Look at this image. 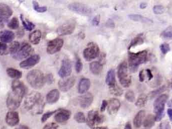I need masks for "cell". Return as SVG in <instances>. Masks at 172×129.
Instances as JSON below:
<instances>
[{
    "instance_id": "1",
    "label": "cell",
    "mask_w": 172,
    "mask_h": 129,
    "mask_svg": "<svg viewBox=\"0 0 172 129\" xmlns=\"http://www.w3.org/2000/svg\"><path fill=\"white\" fill-rule=\"evenodd\" d=\"M26 91V88L22 82L17 80L13 81L11 90L9 93L6 101L7 107L10 110H15L19 107Z\"/></svg>"
},
{
    "instance_id": "2",
    "label": "cell",
    "mask_w": 172,
    "mask_h": 129,
    "mask_svg": "<svg viewBox=\"0 0 172 129\" xmlns=\"http://www.w3.org/2000/svg\"><path fill=\"white\" fill-rule=\"evenodd\" d=\"M45 102L41 95L37 92H32L26 97L24 102V107L33 115H39L43 112Z\"/></svg>"
},
{
    "instance_id": "3",
    "label": "cell",
    "mask_w": 172,
    "mask_h": 129,
    "mask_svg": "<svg viewBox=\"0 0 172 129\" xmlns=\"http://www.w3.org/2000/svg\"><path fill=\"white\" fill-rule=\"evenodd\" d=\"M148 52L142 50L136 53L130 52L128 55V64L130 71L132 73L136 72L139 66L146 63L148 61Z\"/></svg>"
},
{
    "instance_id": "4",
    "label": "cell",
    "mask_w": 172,
    "mask_h": 129,
    "mask_svg": "<svg viewBox=\"0 0 172 129\" xmlns=\"http://www.w3.org/2000/svg\"><path fill=\"white\" fill-rule=\"evenodd\" d=\"M26 79L29 84L36 89L42 88L45 83V76L39 70L30 71L27 75Z\"/></svg>"
},
{
    "instance_id": "5",
    "label": "cell",
    "mask_w": 172,
    "mask_h": 129,
    "mask_svg": "<svg viewBox=\"0 0 172 129\" xmlns=\"http://www.w3.org/2000/svg\"><path fill=\"white\" fill-rule=\"evenodd\" d=\"M168 99V96L167 94H163L158 97L154 102L153 107L156 122H160L164 117L165 107Z\"/></svg>"
},
{
    "instance_id": "6",
    "label": "cell",
    "mask_w": 172,
    "mask_h": 129,
    "mask_svg": "<svg viewBox=\"0 0 172 129\" xmlns=\"http://www.w3.org/2000/svg\"><path fill=\"white\" fill-rule=\"evenodd\" d=\"M117 76L119 82L125 88L130 87L131 83V78L128 73V68L125 61L121 62L117 68Z\"/></svg>"
},
{
    "instance_id": "7",
    "label": "cell",
    "mask_w": 172,
    "mask_h": 129,
    "mask_svg": "<svg viewBox=\"0 0 172 129\" xmlns=\"http://www.w3.org/2000/svg\"><path fill=\"white\" fill-rule=\"evenodd\" d=\"M87 122L91 129H98L104 122V117L98 111L91 110L88 115Z\"/></svg>"
},
{
    "instance_id": "8",
    "label": "cell",
    "mask_w": 172,
    "mask_h": 129,
    "mask_svg": "<svg viewBox=\"0 0 172 129\" xmlns=\"http://www.w3.org/2000/svg\"><path fill=\"white\" fill-rule=\"evenodd\" d=\"M100 53V49L97 44L91 42L83 50V57L87 61H91L97 58Z\"/></svg>"
},
{
    "instance_id": "9",
    "label": "cell",
    "mask_w": 172,
    "mask_h": 129,
    "mask_svg": "<svg viewBox=\"0 0 172 129\" xmlns=\"http://www.w3.org/2000/svg\"><path fill=\"white\" fill-rule=\"evenodd\" d=\"M76 22L74 20H69L59 26L56 30V33L60 36L71 35L75 31Z\"/></svg>"
},
{
    "instance_id": "10",
    "label": "cell",
    "mask_w": 172,
    "mask_h": 129,
    "mask_svg": "<svg viewBox=\"0 0 172 129\" xmlns=\"http://www.w3.org/2000/svg\"><path fill=\"white\" fill-rule=\"evenodd\" d=\"M33 50L30 44L25 43L20 47L18 51L12 55V56L16 60L20 61L26 59L32 53Z\"/></svg>"
},
{
    "instance_id": "11",
    "label": "cell",
    "mask_w": 172,
    "mask_h": 129,
    "mask_svg": "<svg viewBox=\"0 0 172 129\" xmlns=\"http://www.w3.org/2000/svg\"><path fill=\"white\" fill-rule=\"evenodd\" d=\"M64 41L61 38H56L50 40L47 43L46 51L50 55L58 53L63 47Z\"/></svg>"
},
{
    "instance_id": "12",
    "label": "cell",
    "mask_w": 172,
    "mask_h": 129,
    "mask_svg": "<svg viewBox=\"0 0 172 129\" xmlns=\"http://www.w3.org/2000/svg\"><path fill=\"white\" fill-rule=\"evenodd\" d=\"M68 8L73 12L83 15H89L92 13V10L87 6L80 3H72L68 5Z\"/></svg>"
},
{
    "instance_id": "13",
    "label": "cell",
    "mask_w": 172,
    "mask_h": 129,
    "mask_svg": "<svg viewBox=\"0 0 172 129\" xmlns=\"http://www.w3.org/2000/svg\"><path fill=\"white\" fill-rule=\"evenodd\" d=\"M72 71V66L71 62L67 58L63 59L61 63L58 75L62 78H67L71 75Z\"/></svg>"
},
{
    "instance_id": "14",
    "label": "cell",
    "mask_w": 172,
    "mask_h": 129,
    "mask_svg": "<svg viewBox=\"0 0 172 129\" xmlns=\"http://www.w3.org/2000/svg\"><path fill=\"white\" fill-rule=\"evenodd\" d=\"M40 60V57L38 55H31L27 59L23 61L19 65L21 68L24 69H30L39 63Z\"/></svg>"
},
{
    "instance_id": "15",
    "label": "cell",
    "mask_w": 172,
    "mask_h": 129,
    "mask_svg": "<svg viewBox=\"0 0 172 129\" xmlns=\"http://www.w3.org/2000/svg\"><path fill=\"white\" fill-rule=\"evenodd\" d=\"M75 79L73 77L63 78V79L60 80L58 83L60 90L63 92L70 90L75 84Z\"/></svg>"
},
{
    "instance_id": "16",
    "label": "cell",
    "mask_w": 172,
    "mask_h": 129,
    "mask_svg": "<svg viewBox=\"0 0 172 129\" xmlns=\"http://www.w3.org/2000/svg\"><path fill=\"white\" fill-rule=\"evenodd\" d=\"M19 114L17 112L14 110H11L8 112L6 116V122L9 126L14 127L19 124Z\"/></svg>"
},
{
    "instance_id": "17",
    "label": "cell",
    "mask_w": 172,
    "mask_h": 129,
    "mask_svg": "<svg viewBox=\"0 0 172 129\" xmlns=\"http://www.w3.org/2000/svg\"><path fill=\"white\" fill-rule=\"evenodd\" d=\"M121 106L119 100L116 98H111L107 102V110L110 115H114L119 110Z\"/></svg>"
},
{
    "instance_id": "18",
    "label": "cell",
    "mask_w": 172,
    "mask_h": 129,
    "mask_svg": "<svg viewBox=\"0 0 172 129\" xmlns=\"http://www.w3.org/2000/svg\"><path fill=\"white\" fill-rule=\"evenodd\" d=\"M71 115V113L69 110H59L55 115V120L58 123H63L68 120Z\"/></svg>"
},
{
    "instance_id": "19",
    "label": "cell",
    "mask_w": 172,
    "mask_h": 129,
    "mask_svg": "<svg viewBox=\"0 0 172 129\" xmlns=\"http://www.w3.org/2000/svg\"><path fill=\"white\" fill-rule=\"evenodd\" d=\"M93 102V96L90 93H87L79 98V104L83 109H87L90 107Z\"/></svg>"
},
{
    "instance_id": "20",
    "label": "cell",
    "mask_w": 172,
    "mask_h": 129,
    "mask_svg": "<svg viewBox=\"0 0 172 129\" xmlns=\"http://www.w3.org/2000/svg\"><path fill=\"white\" fill-rule=\"evenodd\" d=\"M15 38L14 32L9 30H5L0 34V40L4 43H10Z\"/></svg>"
},
{
    "instance_id": "21",
    "label": "cell",
    "mask_w": 172,
    "mask_h": 129,
    "mask_svg": "<svg viewBox=\"0 0 172 129\" xmlns=\"http://www.w3.org/2000/svg\"><path fill=\"white\" fill-rule=\"evenodd\" d=\"M60 97V91L58 90H52L46 95V101L48 103L53 104L58 101Z\"/></svg>"
},
{
    "instance_id": "22",
    "label": "cell",
    "mask_w": 172,
    "mask_h": 129,
    "mask_svg": "<svg viewBox=\"0 0 172 129\" xmlns=\"http://www.w3.org/2000/svg\"><path fill=\"white\" fill-rule=\"evenodd\" d=\"M91 82L89 79L83 78L78 83V91L81 94L86 93L90 88Z\"/></svg>"
},
{
    "instance_id": "23",
    "label": "cell",
    "mask_w": 172,
    "mask_h": 129,
    "mask_svg": "<svg viewBox=\"0 0 172 129\" xmlns=\"http://www.w3.org/2000/svg\"><path fill=\"white\" fill-rule=\"evenodd\" d=\"M128 17L130 20L133 21L147 23V24H152L153 23L151 19L139 14H130L128 16Z\"/></svg>"
},
{
    "instance_id": "24",
    "label": "cell",
    "mask_w": 172,
    "mask_h": 129,
    "mask_svg": "<svg viewBox=\"0 0 172 129\" xmlns=\"http://www.w3.org/2000/svg\"><path fill=\"white\" fill-rule=\"evenodd\" d=\"M145 111L141 110L139 111L135 116L133 119V124L135 127L136 128H139L142 126V124H143V120L145 117Z\"/></svg>"
},
{
    "instance_id": "25",
    "label": "cell",
    "mask_w": 172,
    "mask_h": 129,
    "mask_svg": "<svg viewBox=\"0 0 172 129\" xmlns=\"http://www.w3.org/2000/svg\"><path fill=\"white\" fill-rule=\"evenodd\" d=\"M106 83L110 88L117 85L115 78V73L113 69L110 70L108 72L106 78Z\"/></svg>"
},
{
    "instance_id": "26",
    "label": "cell",
    "mask_w": 172,
    "mask_h": 129,
    "mask_svg": "<svg viewBox=\"0 0 172 129\" xmlns=\"http://www.w3.org/2000/svg\"><path fill=\"white\" fill-rule=\"evenodd\" d=\"M41 31L39 30H36L31 33L29 36V40L31 43L33 45H37L40 43L41 40Z\"/></svg>"
},
{
    "instance_id": "27",
    "label": "cell",
    "mask_w": 172,
    "mask_h": 129,
    "mask_svg": "<svg viewBox=\"0 0 172 129\" xmlns=\"http://www.w3.org/2000/svg\"><path fill=\"white\" fill-rule=\"evenodd\" d=\"M13 14V11L10 7L5 4L0 3V16L10 17Z\"/></svg>"
},
{
    "instance_id": "28",
    "label": "cell",
    "mask_w": 172,
    "mask_h": 129,
    "mask_svg": "<svg viewBox=\"0 0 172 129\" xmlns=\"http://www.w3.org/2000/svg\"><path fill=\"white\" fill-rule=\"evenodd\" d=\"M90 70L92 74L94 75H99L100 74L103 70L102 64L99 62L95 61L90 64Z\"/></svg>"
},
{
    "instance_id": "29",
    "label": "cell",
    "mask_w": 172,
    "mask_h": 129,
    "mask_svg": "<svg viewBox=\"0 0 172 129\" xmlns=\"http://www.w3.org/2000/svg\"><path fill=\"white\" fill-rule=\"evenodd\" d=\"M155 122L156 121H155V115L150 114L147 115L145 118L144 119L142 124L144 127L150 129L155 125Z\"/></svg>"
},
{
    "instance_id": "30",
    "label": "cell",
    "mask_w": 172,
    "mask_h": 129,
    "mask_svg": "<svg viewBox=\"0 0 172 129\" xmlns=\"http://www.w3.org/2000/svg\"><path fill=\"white\" fill-rule=\"evenodd\" d=\"M7 73L11 78L16 80L19 79L22 76V73L17 69L13 68H8L7 69Z\"/></svg>"
},
{
    "instance_id": "31",
    "label": "cell",
    "mask_w": 172,
    "mask_h": 129,
    "mask_svg": "<svg viewBox=\"0 0 172 129\" xmlns=\"http://www.w3.org/2000/svg\"><path fill=\"white\" fill-rule=\"evenodd\" d=\"M143 35L142 34H140L138 35L137 36H136L134 39L132 40L131 43H130V46H129V49L133 48V47H135L137 45H141L143 43Z\"/></svg>"
},
{
    "instance_id": "32",
    "label": "cell",
    "mask_w": 172,
    "mask_h": 129,
    "mask_svg": "<svg viewBox=\"0 0 172 129\" xmlns=\"http://www.w3.org/2000/svg\"><path fill=\"white\" fill-rule=\"evenodd\" d=\"M20 43H19L18 41H12L9 47V53H10L11 55H12L17 53L19 48H20Z\"/></svg>"
},
{
    "instance_id": "33",
    "label": "cell",
    "mask_w": 172,
    "mask_h": 129,
    "mask_svg": "<svg viewBox=\"0 0 172 129\" xmlns=\"http://www.w3.org/2000/svg\"><path fill=\"white\" fill-rule=\"evenodd\" d=\"M20 18L21 20L22 21V22L23 26L26 30L31 31L35 28V25L33 23L27 20H24L22 14L21 15Z\"/></svg>"
},
{
    "instance_id": "34",
    "label": "cell",
    "mask_w": 172,
    "mask_h": 129,
    "mask_svg": "<svg viewBox=\"0 0 172 129\" xmlns=\"http://www.w3.org/2000/svg\"><path fill=\"white\" fill-rule=\"evenodd\" d=\"M166 89V87L165 86H163L160 87V88H158L155 90L150 92L149 94L148 95V98H150V99L155 98V97H158V95L160 94L163 93L164 91H165Z\"/></svg>"
},
{
    "instance_id": "35",
    "label": "cell",
    "mask_w": 172,
    "mask_h": 129,
    "mask_svg": "<svg viewBox=\"0 0 172 129\" xmlns=\"http://www.w3.org/2000/svg\"><path fill=\"white\" fill-rule=\"evenodd\" d=\"M147 100H148V97H146L145 95H141L137 100V101L135 102V105L136 107H143L146 104Z\"/></svg>"
},
{
    "instance_id": "36",
    "label": "cell",
    "mask_w": 172,
    "mask_h": 129,
    "mask_svg": "<svg viewBox=\"0 0 172 129\" xmlns=\"http://www.w3.org/2000/svg\"><path fill=\"white\" fill-rule=\"evenodd\" d=\"M9 28L11 30H17L19 28V20L16 17H13L11 20L10 21L8 24Z\"/></svg>"
},
{
    "instance_id": "37",
    "label": "cell",
    "mask_w": 172,
    "mask_h": 129,
    "mask_svg": "<svg viewBox=\"0 0 172 129\" xmlns=\"http://www.w3.org/2000/svg\"><path fill=\"white\" fill-rule=\"evenodd\" d=\"M74 119L78 123H85L87 121L85 115L82 112H77V114L75 115Z\"/></svg>"
},
{
    "instance_id": "38",
    "label": "cell",
    "mask_w": 172,
    "mask_h": 129,
    "mask_svg": "<svg viewBox=\"0 0 172 129\" xmlns=\"http://www.w3.org/2000/svg\"><path fill=\"white\" fill-rule=\"evenodd\" d=\"M33 7L34 10L38 13H45L47 11V7L45 6L41 7L36 1H33Z\"/></svg>"
},
{
    "instance_id": "39",
    "label": "cell",
    "mask_w": 172,
    "mask_h": 129,
    "mask_svg": "<svg viewBox=\"0 0 172 129\" xmlns=\"http://www.w3.org/2000/svg\"><path fill=\"white\" fill-rule=\"evenodd\" d=\"M111 93L113 94L116 95V96H120L123 94V90L121 88H119L118 86L116 85L115 86H113L112 87L110 88Z\"/></svg>"
},
{
    "instance_id": "40",
    "label": "cell",
    "mask_w": 172,
    "mask_h": 129,
    "mask_svg": "<svg viewBox=\"0 0 172 129\" xmlns=\"http://www.w3.org/2000/svg\"><path fill=\"white\" fill-rule=\"evenodd\" d=\"M125 98L127 100L128 102H134L135 100V93L132 90L128 91L125 94Z\"/></svg>"
},
{
    "instance_id": "41",
    "label": "cell",
    "mask_w": 172,
    "mask_h": 129,
    "mask_svg": "<svg viewBox=\"0 0 172 129\" xmlns=\"http://www.w3.org/2000/svg\"><path fill=\"white\" fill-rule=\"evenodd\" d=\"M160 49L161 50V52L164 55L167 54L168 52H170L171 50L169 44L167 43H162L160 45Z\"/></svg>"
},
{
    "instance_id": "42",
    "label": "cell",
    "mask_w": 172,
    "mask_h": 129,
    "mask_svg": "<svg viewBox=\"0 0 172 129\" xmlns=\"http://www.w3.org/2000/svg\"><path fill=\"white\" fill-rule=\"evenodd\" d=\"M153 11L155 14H162L164 13L165 8L162 5H156L153 7Z\"/></svg>"
},
{
    "instance_id": "43",
    "label": "cell",
    "mask_w": 172,
    "mask_h": 129,
    "mask_svg": "<svg viewBox=\"0 0 172 129\" xmlns=\"http://www.w3.org/2000/svg\"><path fill=\"white\" fill-rule=\"evenodd\" d=\"M76 70L78 73H79L81 72V71L83 69V63H82L80 59L77 57L76 59Z\"/></svg>"
},
{
    "instance_id": "44",
    "label": "cell",
    "mask_w": 172,
    "mask_h": 129,
    "mask_svg": "<svg viewBox=\"0 0 172 129\" xmlns=\"http://www.w3.org/2000/svg\"><path fill=\"white\" fill-rule=\"evenodd\" d=\"M58 110H55V111H52V112H46L45 114H44L41 117V122L42 123H45L49 119L50 117H51L56 112L58 111Z\"/></svg>"
},
{
    "instance_id": "45",
    "label": "cell",
    "mask_w": 172,
    "mask_h": 129,
    "mask_svg": "<svg viewBox=\"0 0 172 129\" xmlns=\"http://www.w3.org/2000/svg\"><path fill=\"white\" fill-rule=\"evenodd\" d=\"M162 36L167 39H172V29L168 28L162 33Z\"/></svg>"
},
{
    "instance_id": "46",
    "label": "cell",
    "mask_w": 172,
    "mask_h": 129,
    "mask_svg": "<svg viewBox=\"0 0 172 129\" xmlns=\"http://www.w3.org/2000/svg\"><path fill=\"white\" fill-rule=\"evenodd\" d=\"M158 129H171L170 124L167 120L163 121L160 124Z\"/></svg>"
},
{
    "instance_id": "47",
    "label": "cell",
    "mask_w": 172,
    "mask_h": 129,
    "mask_svg": "<svg viewBox=\"0 0 172 129\" xmlns=\"http://www.w3.org/2000/svg\"><path fill=\"white\" fill-rule=\"evenodd\" d=\"M43 129H58V126L55 123H48L43 127Z\"/></svg>"
},
{
    "instance_id": "48",
    "label": "cell",
    "mask_w": 172,
    "mask_h": 129,
    "mask_svg": "<svg viewBox=\"0 0 172 129\" xmlns=\"http://www.w3.org/2000/svg\"><path fill=\"white\" fill-rule=\"evenodd\" d=\"M8 18L0 16V29H2L5 27L6 23L8 22Z\"/></svg>"
},
{
    "instance_id": "49",
    "label": "cell",
    "mask_w": 172,
    "mask_h": 129,
    "mask_svg": "<svg viewBox=\"0 0 172 129\" xmlns=\"http://www.w3.org/2000/svg\"><path fill=\"white\" fill-rule=\"evenodd\" d=\"M45 82L48 83V84H51L53 80V75L51 74H48L46 77H45Z\"/></svg>"
},
{
    "instance_id": "50",
    "label": "cell",
    "mask_w": 172,
    "mask_h": 129,
    "mask_svg": "<svg viewBox=\"0 0 172 129\" xmlns=\"http://www.w3.org/2000/svg\"><path fill=\"white\" fill-rule=\"evenodd\" d=\"M8 49V46L5 43H4L3 42H0V52L4 51Z\"/></svg>"
},
{
    "instance_id": "51",
    "label": "cell",
    "mask_w": 172,
    "mask_h": 129,
    "mask_svg": "<svg viewBox=\"0 0 172 129\" xmlns=\"http://www.w3.org/2000/svg\"><path fill=\"white\" fill-rule=\"evenodd\" d=\"M107 107V102H106L105 100H103L101 107V111L102 112H104Z\"/></svg>"
},
{
    "instance_id": "52",
    "label": "cell",
    "mask_w": 172,
    "mask_h": 129,
    "mask_svg": "<svg viewBox=\"0 0 172 129\" xmlns=\"http://www.w3.org/2000/svg\"><path fill=\"white\" fill-rule=\"evenodd\" d=\"M99 22H100V17H99V16H96L94 18L92 21L93 24L94 25H98Z\"/></svg>"
},
{
    "instance_id": "53",
    "label": "cell",
    "mask_w": 172,
    "mask_h": 129,
    "mask_svg": "<svg viewBox=\"0 0 172 129\" xmlns=\"http://www.w3.org/2000/svg\"><path fill=\"white\" fill-rule=\"evenodd\" d=\"M139 79L140 82H143L145 80V75L143 73V70H142L140 72L139 74Z\"/></svg>"
},
{
    "instance_id": "54",
    "label": "cell",
    "mask_w": 172,
    "mask_h": 129,
    "mask_svg": "<svg viewBox=\"0 0 172 129\" xmlns=\"http://www.w3.org/2000/svg\"><path fill=\"white\" fill-rule=\"evenodd\" d=\"M146 71H147V75L148 76V80H150L153 78V75L152 74V71L150 69H147Z\"/></svg>"
},
{
    "instance_id": "55",
    "label": "cell",
    "mask_w": 172,
    "mask_h": 129,
    "mask_svg": "<svg viewBox=\"0 0 172 129\" xmlns=\"http://www.w3.org/2000/svg\"><path fill=\"white\" fill-rule=\"evenodd\" d=\"M167 114L169 115V119L172 124V109H168Z\"/></svg>"
},
{
    "instance_id": "56",
    "label": "cell",
    "mask_w": 172,
    "mask_h": 129,
    "mask_svg": "<svg viewBox=\"0 0 172 129\" xmlns=\"http://www.w3.org/2000/svg\"><path fill=\"white\" fill-rule=\"evenodd\" d=\"M132 129L131 124L130 123H127L125 125V129Z\"/></svg>"
},
{
    "instance_id": "57",
    "label": "cell",
    "mask_w": 172,
    "mask_h": 129,
    "mask_svg": "<svg viewBox=\"0 0 172 129\" xmlns=\"http://www.w3.org/2000/svg\"><path fill=\"white\" fill-rule=\"evenodd\" d=\"M147 7V4L145 3H142L140 4V9H145V8H146V7Z\"/></svg>"
},
{
    "instance_id": "58",
    "label": "cell",
    "mask_w": 172,
    "mask_h": 129,
    "mask_svg": "<svg viewBox=\"0 0 172 129\" xmlns=\"http://www.w3.org/2000/svg\"><path fill=\"white\" fill-rule=\"evenodd\" d=\"M16 129H29V128L27 126H24V125H21L19 127L17 128Z\"/></svg>"
},
{
    "instance_id": "59",
    "label": "cell",
    "mask_w": 172,
    "mask_h": 129,
    "mask_svg": "<svg viewBox=\"0 0 172 129\" xmlns=\"http://www.w3.org/2000/svg\"><path fill=\"white\" fill-rule=\"evenodd\" d=\"M99 129H108L107 127L100 128Z\"/></svg>"
},
{
    "instance_id": "60",
    "label": "cell",
    "mask_w": 172,
    "mask_h": 129,
    "mask_svg": "<svg viewBox=\"0 0 172 129\" xmlns=\"http://www.w3.org/2000/svg\"><path fill=\"white\" fill-rule=\"evenodd\" d=\"M148 129V128H147V129Z\"/></svg>"
},
{
    "instance_id": "61",
    "label": "cell",
    "mask_w": 172,
    "mask_h": 129,
    "mask_svg": "<svg viewBox=\"0 0 172 129\" xmlns=\"http://www.w3.org/2000/svg\"></svg>"
}]
</instances>
